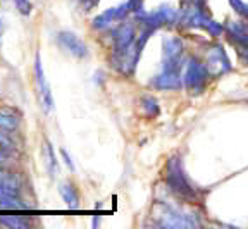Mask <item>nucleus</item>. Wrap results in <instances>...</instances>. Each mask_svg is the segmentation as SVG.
<instances>
[{
	"mask_svg": "<svg viewBox=\"0 0 248 229\" xmlns=\"http://www.w3.org/2000/svg\"><path fill=\"white\" fill-rule=\"evenodd\" d=\"M185 43L178 36H166L162 43V66L181 67Z\"/></svg>",
	"mask_w": 248,
	"mask_h": 229,
	"instance_id": "0eeeda50",
	"label": "nucleus"
},
{
	"mask_svg": "<svg viewBox=\"0 0 248 229\" xmlns=\"http://www.w3.org/2000/svg\"><path fill=\"white\" fill-rule=\"evenodd\" d=\"M57 43L66 52H69L73 57H76V59L88 57V47H86V43L78 35H74L73 31H59Z\"/></svg>",
	"mask_w": 248,
	"mask_h": 229,
	"instance_id": "6e6552de",
	"label": "nucleus"
},
{
	"mask_svg": "<svg viewBox=\"0 0 248 229\" xmlns=\"http://www.w3.org/2000/svg\"><path fill=\"white\" fill-rule=\"evenodd\" d=\"M136 42L135 24L129 21L119 23L112 31V54H123Z\"/></svg>",
	"mask_w": 248,
	"mask_h": 229,
	"instance_id": "423d86ee",
	"label": "nucleus"
},
{
	"mask_svg": "<svg viewBox=\"0 0 248 229\" xmlns=\"http://www.w3.org/2000/svg\"><path fill=\"white\" fill-rule=\"evenodd\" d=\"M0 222L4 226H9V228H26L28 222L23 221V219H17L16 215H2L0 217Z\"/></svg>",
	"mask_w": 248,
	"mask_h": 229,
	"instance_id": "dca6fc26",
	"label": "nucleus"
},
{
	"mask_svg": "<svg viewBox=\"0 0 248 229\" xmlns=\"http://www.w3.org/2000/svg\"><path fill=\"white\" fill-rule=\"evenodd\" d=\"M141 107H143V112L148 117H155L159 114V102L155 100L154 97H143L141 98Z\"/></svg>",
	"mask_w": 248,
	"mask_h": 229,
	"instance_id": "4468645a",
	"label": "nucleus"
},
{
	"mask_svg": "<svg viewBox=\"0 0 248 229\" xmlns=\"http://www.w3.org/2000/svg\"><path fill=\"white\" fill-rule=\"evenodd\" d=\"M226 33L240 47L248 48V24L245 21H228L224 26Z\"/></svg>",
	"mask_w": 248,
	"mask_h": 229,
	"instance_id": "9b49d317",
	"label": "nucleus"
},
{
	"mask_svg": "<svg viewBox=\"0 0 248 229\" xmlns=\"http://www.w3.org/2000/svg\"><path fill=\"white\" fill-rule=\"evenodd\" d=\"M209 71H207L205 64L200 62L197 57H188L185 64V73H183V86H185L191 95H200L203 93L209 79Z\"/></svg>",
	"mask_w": 248,
	"mask_h": 229,
	"instance_id": "f03ea898",
	"label": "nucleus"
},
{
	"mask_svg": "<svg viewBox=\"0 0 248 229\" xmlns=\"http://www.w3.org/2000/svg\"><path fill=\"white\" fill-rule=\"evenodd\" d=\"M159 217L157 224L162 228H195L198 226V221H193L191 215H186L176 207H170L167 203H159L157 205V215Z\"/></svg>",
	"mask_w": 248,
	"mask_h": 229,
	"instance_id": "7ed1b4c3",
	"label": "nucleus"
},
{
	"mask_svg": "<svg viewBox=\"0 0 248 229\" xmlns=\"http://www.w3.org/2000/svg\"><path fill=\"white\" fill-rule=\"evenodd\" d=\"M150 85L157 90H179L183 86L181 69L162 67V71H160L157 76H154Z\"/></svg>",
	"mask_w": 248,
	"mask_h": 229,
	"instance_id": "9d476101",
	"label": "nucleus"
},
{
	"mask_svg": "<svg viewBox=\"0 0 248 229\" xmlns=\"http://www.w3.org/2000/svg\"><path fill=\"white\" fill-rule=\"evenodd\" d=\"M0 160H4V153H2V150H0Z\"/></svg>",
	"mask_w": 248,
	"mask_h": 229,
	"instance_id": "6ab92c4d",
	"label": "nucleus"
},
{
	"mask_svg": "<svg viewBox=\"0 0 248 229\" xmlns=\"http://www.w3.org/2000/svg\"><path fill=\"white\" fill-rule=\"evenodd\" d=\"M14 5L23 16H30L31 11H33V4H31L30 0H14Z\"/></svg>",
	"mask_w": 248,
	"mask_h": 229,
	"instance_id": "f3484780",
	"label": "nucleus"
},
{
	"mask_svg": "<svg viewBox=\"0 0 248 229\" xmlns=\"http://www.w3.org/2000/svg\"><path fill=\"white\" fill-rule=\"evenodd\" d=\"M129 4L128 2H124V4L117 5V7H112L108 9V11L102 12L100 16H97L95 19H93V28L95 30H98V31H104V30H107V28H110L112 24H116L117 21H123L124 17L129 14Z\"/></svg>",
	"mask_w": 248,
	"mask_h": 229,
	"instance_id": "1a4fd4ad",
	"label": "nucleus"
},
{
	"mask_svg": "<svg viewBox=\"0 0 248 229\" xmlns=\"http://www.w3.org/2000/svg\"><path fill=\"white\" fill-rule=\"evenodd\" d=\"M61 155H62V159H64V162H66V166L69 167L71 171H74V169H76V167H74V162H73V160H71V155H69V153H67L66 150H64V148H62V150H61Z\"/></svg>",
	"mask_w": 248,
	"mask_h": 229,
	"instance_id": "a211bd4d",
	"label": "nucleus"
},
{
	"mask_svg": "<svg viewBox=\"0 0 248 229\" xmlns=\"http://www.w3.org/2000/svg\"><path fill=\"white\" fill-rule=\"evenodd\" d=\"M59 193H61L62 200L66 202V205L69 209H78L79 207V195H78V190L74 188V184L62 183L61 186H59Z\"/></svg>",
	"mask_w": 248,
	"mask_h": 229,
	"instance_id": "f8f14e48",
	"label": "nucleus"
},
{
	"mask_svg": "<svg viewBox=\"0 0 248 229\" xmlns=\"http://www.w3.org/2000/svg\"><path fill=\"white\" fill-rule=\"evenodd\" d=\"M167 186L176 197H179L185 202H197L198 200V191L193 188L190 179L186 178L185 171H183L181 160L179 157H170L167 160V171H166Z\"/></svg>",
	"mask_w": 248,
	"mask_h": 229,
	"instance_id": "f257e3e1",
	"label": "nucleus"
},
{
	"mask_svg": "<svg viewBox=\"0 0 248 229\" xmlns=\"http://www.w3.org/2000/svg\"><path fill=\"white\" fill-rule=\"evenodd\" d=\"M35 81H36V90H38V97H40V104H42V109L45 114L52 112L54 109V97H52L50 92V85L46 81L45 73H43V66H42V57H40V52H36L35 55Z\"/></svg>",
	"mask_w": 248,
	"mask_h": 229,
	"instance_id": "39448f33",
	"label": "nucleus"
},
{
	"mask_svg": "<svg viewBox=\"0 0 248 229\" xmlns=\"http://www.w3.org/2000/svg\"><path fill=\"white\" fill-rule=\"evenodd\" d=\"M229 5L234 12H236L238 16L243 17L245 21L248 23V4L243 2V0H229Z\"/></svg>",
	"mask_w": 248,
	"mask_h": 229,
	"instance_id": "2eb2a0df",
	"label": "nucleus"
},
{
	"mask_svg": "<svg viewBox=\"0 0 248 229\" xmlns=\"http://www.w3.org/2000/svg\"><path fill=\"white\" fill-rule=\"evenodd\" d=\"M43 159H45L46 172L50 174V178H55L59 172V164H57V159H55L54 147H52L48 140L43 141Z\"/></svg>",
	"mask_w": 248,
	"mask_h": 229,
	"instance_id": "ddd939ff",
	"label": "nucleus"
},
{
	"mask_svg": "<svg viewBox=\"0 0 248 229\" xmlns=\"http://www.w3.org/2000/svg\"><path fill=\"white\" fill-rule=\"evenodd\" d=\"M205 67L210 78H221L222 74L231 71V62L222 45H212L207 52Z\"/></svg>",
	"mask_w": 248,
	"mask_h": 229,
	"instance_id": "20e7f679",
	"label": "nucleus"
}]
</instances>
